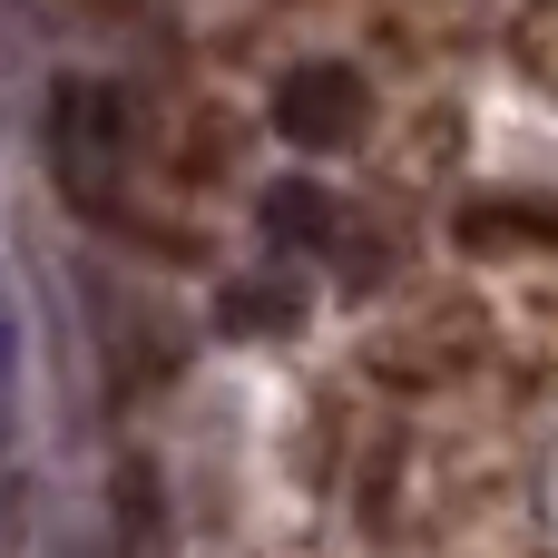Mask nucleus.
<instances>
[{
    "instance_id": "4",
    "label": "nucleus",
    "mask_w": 558,
    "mask_h": 558,
    "mask_svg": "<svg viewBox=\"0 0 558 558\" xmlns=\"http://www.w3.org/2000/svg\"><path fill=\"white\" fill-rule=\"evenodd\" d=\"M255 226H265V245H333L343 226H333V196L314 186V177H275L265 196H255Z\"/></svg>"
},
{
    "instance_id": "5",
    "label": "nucleus",
    "mask_w": 558,
    "mask_h": 558,
    "mask_svg": "<svg viewBox=\"0 0 558 558\" xmlns=\"http://www.w3.org/2000/svg\"><path fill=\"white\" fill-rule=\"evenodd\" d=\"M226 333H294L304 324V284H284V275H265V284H226Z\"/></svg>"
},
{
    "instance_id": "2",
    "label": "nucleus",
    "mask_w": 558,
    "mask_h": 558,
    "mask_svg": "<svg viewBox=\"0 0 558 558\" xmlns=\"http://www.w3.org/2000/svg\"><path fill=\"white\" fill-rule=\"evenodd\" d=\"M49 157H59L69 196L98 206V186H118V157H128V98L98 78H59L49 88Z\"/></svg>"
},
{
    "instance_id": "3",
    "label": "nucleus",
    "mask_w": 558,
    "mask_h": 558,
    "mask_svg": "<svg viewBox=\"0 0 558 558\" xmlns=\"http://www.w3.org/2000/svg\"><path fill=\"white\" fill-rule=\"evenodd\" d=\"M451 235L471 255H510V245H558V206H530V196H471L451 216Z\"/></svg>"
},
{
    "instance_id": "1",
    "label": "nucleus",
    "mask_w": 558,
    "mask_h": 558,
    "mask_svg": "<svg viewBox=\"0 0 558 558\" xmlns=\"http://www.w3.org/2000/svg\"><path fill=\"white\" fill-rule=\"evenodd\" d=\"M363 128H373L363 69H343V59H294V69L275 78V137H284V147L333 157V147H353Z\"/></svg>"
}]
</instances>
